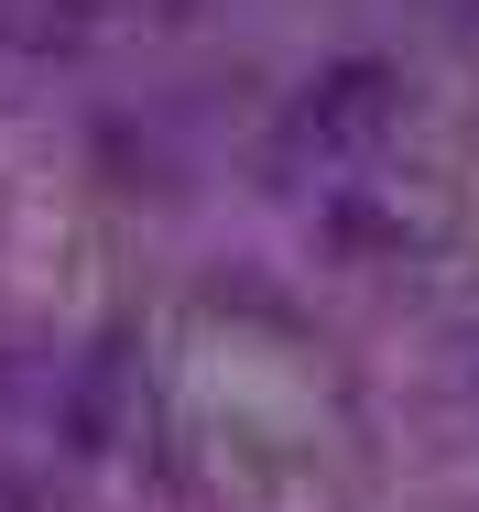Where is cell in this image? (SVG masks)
Instances as JSON below:
<instances>
[{"label": "cell", "mask_w": 479, "mask_h": 512, "mask_svg": "<svg viewBox=\"0 0 479 512\" xmlns=\"http://www.w3.org/2000/svg\"><path fill=\"white\" fill-rule=\"evenodd\" d=\"M392 109H403V77L392 66H371V55H349V66H327V77H305L284 109V164L305 175H338V164H360V153H382V131H392Z\"/></svg>", "instance_id": "1"}]
</instances>
